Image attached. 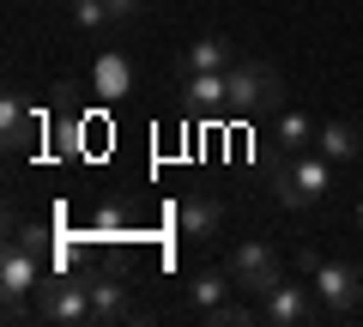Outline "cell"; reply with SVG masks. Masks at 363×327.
<instances>
[{
	"label": "cell",
	"instance_id": "1",
	"mask_svg": "<svg viewBox=\"0 0 363 327\" xmlns=\"http://www.w3.org/2000/svg\"><path fill=\"white\" fill-rule=\"evenodd\" d=\"M327 164L333 157H315V152H291L279 170H272V194H279V206H315V200H327Z\"/></svg>",
	"mask_w": 363,
	"mask_h": 327
},
{
	"label": "cell",
	"instance_id": "2",
	"mask_svg": "<svg viewBox=\"0 0 363 327\" xmlns=\"http://www.w3.org/2000/svg\"><path fill=\"white\" fill-rule=\"evenodd\" d=\"M224 85H230V109H236V116H260V109L285 104V79L272 73L267 61H230Z\"/></svg>",
	"mask_w": 363,
	"mask_h": 327
},
{
	"label": "cell",
	"instance_id": "10",
	"mask_svg": "<svg viewBox=\"0 0 363 327\" xmlns=\"http://www.w3.org/2000/svg\"><path fill=\"white\" fill-rule=\"evenodd\" d=\"M176 224H182V236H188V243H212V236H218V224H224V212H218V200H212V194H182Z\"/></svg>",
	"mask_w": 363,
	"mask_h": 327
},
{
	"label": "cell",
	"instance_id": "23",
	"mask_svg": "<svg viewBox=\"0 0 363 327\" xmlns=\"http://www.w3.org/2000/svg\"><path fill=\"white\" fill-rule=\"evenodd\" d=\"M357 231H363V200H357Z\"/></svg>",
	"mask_w": 363,
	"mask_h": 327
},
{
	"label": "cell",
	"instance_id": "17",
	"mask_svg": "<svg viewBox=\"0 0 363 327\" xmlns=\"http://www.w3.org/2000/svg\"><path fill=\"white\" fill-rule=\"evenodd\" d=\"M13 243H18V249H30V255H43V249H55V224H49V218L13 224Z\"/></svg>",
	"mask_w": 363,
	"mask_h": 327
},
{
	"label": "cell",
	"instance_id": "13",
	"mask_svg": "<svg viewBox=\"0 0 363 327\" xmlns=\"http://www.w3.org/2000/svg\"><path fill=\"white\" fill-rule=\"evenodd\" d=\"M272 152H309V145H315V121L309 116H297V109H279V116H272Z\"/></svg>",
	"mask_w": 363,
	"mask_h": 327
},
{
	"label": "cell",
	"instance_id": "19",
	"mask_svg": "<svg viewBox=\"0 0 363 327\" xmlns=\"http://www.w3.org/2000/svg\"><path fill=\"white\" fill-rule=\"evenodd\" d=\"M206 321H218V327H242V321H255L248 309H236V303H224V309H212Z\"/></svg>",
	"mask_w": 363,
	"mask_h": 327
},
{
	"label": "cell",
	"instance_id": "8",
	"mask_svg": "<svg viewBox=\"0 0 363 327\" xmlns=\"http://www.w3.org/2000/svg\"><path fill=\"white\" fill-rule=\"evenodd\" d=\"M85 291H91V315H97V321H128L133 315V303H128V279L121 273H97V267H91L85 273Z\"/></svg>",
	"mask_w": 363,
	"mask_h": 327
},
{
	"label": "cell",
	"instance_id": "5",
	"mask_svg": "<svg viewBox=\"0 0 363 327\" xmlns=\"http://www.w3.org/2000/svg\"><path fill=\"white\" fill-rule=\"evenodd\" d=\"M315 279V297H321L327 315H351L363 303V267H345V261H315L309 267Z\"/></svg>",
	"mask_w": 363,
	"mask_h": 327
},
{
	"label": "cell",
	"instance_id": "6",
	"mask_svg": "<svg viewBox=\"0 0 363 327\" xmlns=\"http://www.w3.org/2000/svg\"><path fill=\"white\" fill-rule=\"evenodd\" d=\"M37 255L30 249H6L0 255V297H6V321H25V297H37Z\"/></svg>",
	"mask_w": 363,
	"mask_h": 327
},
{
	"label": "cell",
	"instance_id": "7",
	"mask_svg": "<svg viewBox=\"0 0 363 327\" xmlns=\"http://www.w3.org/2000/svg\"><path fill=\"white\" fill-rule=\"evenodd\" d=\"M315 315H321V297L303 291V285H291V279H279V285L260 297V321H272V327H309Z\"/></svg>",
	"mask_w": 363,
	"mask_h": 327
},
{
	"label": "cell",
	"instance_id": "15",
	"mask_svg": "<svg viewBox=\"0 0 363 327\" xmlns=\"http://www.w3.org/2000/svg\"><path fill=\"white\" fill-rule=\"evenodd\" d=\"M230 73V67H224ZM224 73H182V104H194V109H218L230 104V85H224Z\"/></svg>",
	"mask_w": 363,
	"mask_h": 327
},
{
	"label": "cell",
	"instance_id": "18",
	"mask_svg": "<svg viewBox=\"0 0 363 327\" xmlns=\"http://www.w3.org/2000/svg\"><path fill=\"white\" fill-rule=\"evenodd\" d=\"M73 25L79 31H104V25H116V13H109V0H73Z\"/></svg>",
	"mask_w": 363,
	"mask_h": 327
},
{
	"label": "cell",
	"instance_id": "16",
	"mask_svg": "<svg viewBox=\"0 0 363 327\" xmlns=\"http://www.w3.org/2000/svg\"><path fill=\"white\" fill-rule=\"evenodd\" d=\"M315 152H327L339 164V157H357L363 152V133L351 128V121H321V128H315Z\"/></svg>",
	"mask_w": 363,
	"mask_h": 327
},
{
	"label": "cell",
	"instance_id": "14",
	"mask_svg": "<svg viewBox=\"0 0 363 327\" xmlns=\"http://www.w3.org/2000/svg\"><path fill=\"white\" fill-rule=\"evenodd\" d=\"M224 67H230V43H224V37H200V43L182 49L176 73H224Z\"/></svg>",
	"mask_w": 363,
	"mask_h": 327
},
{
	"label": "cell",
	"instance_id": "20",
	"mask_svg": "<svg viewBox=\"0 0 363 327\" xmlns=\"http://www.w3.org/2000/svg\"><path fill=\"white\" fill-rule=\"evenodd\" d=\"M97 236H121V206H104V212H97Z\"/></svg>",
	"mask_w": 363,
	"mask_h": 327
},
{
	"label": "cell",
	"instance_id": "22",
	"mask_svg": "<svg viewBox=\"0 0 363 327\" xmlns=\"http://www.w3.org/2000/svg\"><path fill=\"white\" fill-rule=\"evenodd\" d=\"M109 13H116V25H121V18H133V13H140V0H109Z\"/></svg>",
	"mask_w": 363,
	"mask_h": 327
},
{
	"label": "cell",
	"instance_id": "24",
	"mask_svg": "<svg viewBox=\"0 0 363 327\" xmlns=\"http://www.w3.org/2000/svg\"><path fill=\"white\" fill-rule=\"evenodd\" d=\"M357 267H363V261H357Z\"/></svg>",
	"mask_w": 363,
	"mask_h": 327
},
{
	"label": "cell",
	"instance_id": "3",
	"mask_svg": "<svg viewBox=\"0 0 363 327\" xmlns=\"http://www.w3.org/2000/svg\"><path fill=\"white\" fill-rule=\"evenodd\" d=\"M37 315H43V321H55V327H85V321H97V315H91L85 279H43V285H37Z\"/></svg>",
	"mask_w": 363,
	"mask_h": 327
},
{
	"label": "cell",
	"instance_id": "9",
	"mask_svg": "<svg viewBox=\"0 0 363 327\" xmlns=\"http://www.w3.org/2000/svg\"><path fill=\"white\" fill-rule=\"evenodd\" d=\"M91 92H97V104H128L133 92V61L121 49H104L97 55V67H91Z\"/></svg>",
	"mask_w": 363,
	"mask_h": 327
},
{
	"label": "cell",
	"instance_id": "21",
	"mask_svg": "<svg viewBox=\"0 0 363 327\" xmlns=\"http://www.w3.org/2000/svg\"><path fill=\"white\" fill-rule=\"evenodd\" d=\"M128 267H133V249H128V243H121V249H109V273L128 279Z\"/></svg>",
	"mask_w": 363,
	"mask_h": 327
},
{
	"label": "cell",
	"instance_id": "11",
	"mask_svg": "<svg viewBox=\"0 0 363 327\" xmlns=\"http://www.w3.org/2000/svg\"><path fill=\"white\" fill-rule=\"evenodd\" d=\"M0 140H6V152H30V145L43 140V121L30 116L25 97H6V104H0Z\"/></svg>",
	"mask_w": 363,
	"mask_h": 327
},
{
	"label": "cell",
	"instance_id": "12",
	"mask_svg": "<svg viewBox=\"0 0 363 327\" xmlns=\"http://www.w3.org/2000/svg\"><path fill=\"white\" fill-rule=\"evenodd\" d=\"M230 267H200L194 279H188V303H194L200 315H212V309H224V297H230Z\"/></svg>",
	"mask_w": 363,
	"mask_h": 327
},
{
	"label": "cell",
	"instance_id": "4",
	"mask_svg": "<svg viewBox=\"0 0 363 327\" xmlns=\"http://www.w3.org/2000/svg\"><path fill=\"white\" fill-rule=\"evenodd\" d=\"M230 279L248 297H267V291L285 279V261H279L272 243H242V249H230Z\"/></svg>",
	"mask_w": 363,
	"mask_h": 327
}]
</instances>
